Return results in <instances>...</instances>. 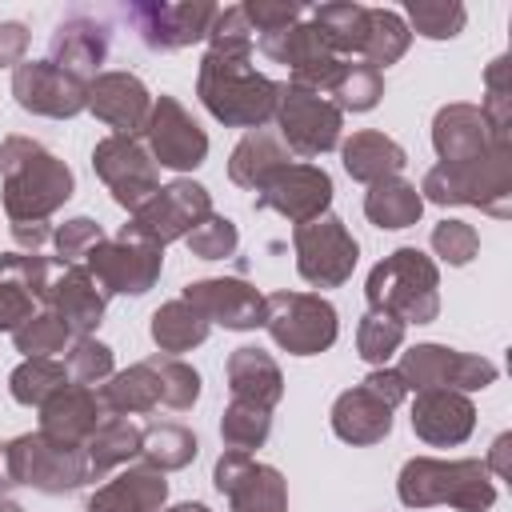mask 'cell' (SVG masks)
<instances>
[{"label":"cell","instance_id":"29","mask_svg":"<svg viewBox=\"0 0 512 512\" xmlns=\"http://www.w3.org/2000/svg\"><path fill=\"white\" fill-rule=\"evenodd\" d=\"M332 432L344 444H380L392 432V408L376 400L364 384L348 388L332 404Z\"/></svg>","mask_w":512,"mask_h":512},{"label":"cell","instance_id":"10","mask_svg":"<svg viewBox=\"0 0 512 512\" xmlns=\"http://www.w3.org/2000/svg\"><path fill=\"white\" fill-rule=\"evenodd\" d=\"M400 380L408 384V392L420 388H452V392H480L488 384H496V364L488 356H472V352H456L448 344H412L400 356Z\"/></svg>","mask_w":512,"mask_h":512},{"label":"cell","instance_id":"9","mask_svg":"<svg viewBox=\"0 0 512 512\" xmlns=\"http://www.w3.org/2000/svg\"><path fill=\"white\" fill-rule=\"evenodd\" d=\"M292 248H296V272L312 288H340L360 260V244L352 240L344 220L328 212L308 224H296Z\"/></svg>","mask_w":512,"mask_h":512},{"label":"cell","instance_id":"42","mask_svg":"<svg viewBox=\"0 0 512 512\" xmlns=\"http://www.w3.org/2000/svg\"><path fill=\"white\" fill-rule=\"evenodd\" d=\"M268 432H272V412L260 408V404L232 400V404L224 408V416H220V436H224V444L236 448V452L260 448V444L268 440Z\"/></svg>","mask_w":512,"mask_h":512},{"label":"cell","instance_id":"27","mask_svg":"<svg viewBox=\"0 0 512 512\" xmlns=\"http://www.w3.org/2000/svg\"><path fill=\"white\" fill-rule=\"evenodd\" d=\"M164 500H168L164 472H156L148 464H132L116 480H108L104 488H96L88 496L84 512H160Z\"/></svg>","mask_w":512,"mask_h":512},{"label":"cell","instance_id":"30","mask_svg":"<svg viewBox=\"0 0 512 512\" xmlns=\"http://www.w3.org/2000/svg\"><path fill=\"white\" fill-rule=\"evenodd\" d=\"M340 160H344V172L360 184H376V180H388V176H400V168L408 164V152L384 136V132H352L344 144H340Z\"/></svg>","mask_w":512,"mask_h":512},{"label":"cell","instance_id":"37","mask_svg":"<svg viewBox=\"0 0 512 512\" xmlns=\"http://www.w3.org/2000/svg\"><path fill=\"white\" fill-rule=\"evenodd\" d=\"M68 368L56 360V356H28L24 364L12 368L8 376V392L16 404L24 408H40L44 400H52L60 388H68Z\"/></svg>","mask_w":512,"mask_h":512},{"label":"cell","instance_id":"58","mask_svg":"<svg viewBox=\"0 0 512 512\" xmlns=\"http://www.w3.org/2000/svg\"><path fill=\"white\" fill-rule=\"evenodd\" d=\"M16 488V472H12V452H8V440L0 444V496H8Z\"/></svg>","mask_w":512,"mask_h":512},{"label":"cell","instance_id":"46","mask_svg":"<svg viewBox=\"0 0 512 512\" xmlns=\"http://www.w3.org/2000/svg\"><path fill=\"white\" fill-rule=\"evenodd\" d=\"M64 368H68V380L72 384H88L92 388V384H104L116 372V360H112V348L100 344L96 336H76L68 344Z\"/></svg>","mask_w":512,"mask_h":512},{"label":"cell","instance_id":"26","mask_svg":"<svg viewBox=\"0 0 512 512\" xmlns=\"http://www.w3.org/2000/svg\"><path fill=\"white\" fill-rule=\"evenodd\" d=\"M52 64L64 68L68 76L92 84L100 76V64L108 56V28L88 16H72L52 32Z\"/></svg>","mask_w":512,"mask_h":512},{"label":"cell","instance_id":"59","mask_svg":"<svg viewBox=\"0 0 512 512\" xmlns=\"http://www.w3.org/2000/svg\"><path fill=\"white\" fill-rule=\"evenodd\" d=\"M160 512H212L208 504H172V508H160Z\"/></svg>","mask_w":512,"mask_h":512},{"label":"cell","instance_id":"51","mask_svg":"<svg viewBox=\"0 0 512 512\" xmlns=\"http://www.w3.org/2000/svg\"><path fill=\"white\" fill-rule=\"evenodd\" d=\"M432 248H436V256H440L444 264L464 268V264L480 252V236H476V228H472L468 220H440V224L432 228Z\"/></svg>","mask_w":512,"mask_h":512},{"label":"cell","instance_id":"8","mask_svg":"<svg viewBox=\"0 0 512 512\" xmlns=\"http://www.w3.org/2000/svg\"><path fill=\"white\" fill-rule=\"evenodd\" d=\"M272 120L280 124L284 148L300 152V156L332 152L340 144V128H344V112L324 92H312V88H300V84H280Z\"/></svg>","mask_w":512,"mask_h":512},{"label":"cell","instance_id":"49","mask_svg":"<svg viewBox=\"0 0 512 512\" xmlns=\"http://www.w3.org/2000/svg\"><path fill=\"white\" fill-rule=\"evenodd\" d=\"M184 244H188V252H192V256H200V260H224V256H232V252H236L240 232H236V224H232L228 216L208 212V216H204V220L184 236Z\"/></svg>","mask_w":512,"mask_h":512},{"label":"cell","instance_id":"7","mask_svg":"<svg viewBox=\"0 0 512 512\" xmlns=\"http://www.w3.org/2000/svg\"><path fill=\"white\" fill-rule=\"evenodd\" d=\"M208 212H212V196H208L204 184L172 180V184L156 188L136 212H128V224L120 228V236H132V240L164 248L172 240H184Z\"/></svg>","mask_w":512,"mask_h":512},{"label":"cell","instance_id":"45","mask_svg":"<svg viewBox=\"0 0 512 512\" xmlns=\"http://www.w3.org/2000/svg\"><path fill=\"white\" fill-rule=\"evenodd\" d=\"M12 344H16V352H24V360L28 356H56L72 344V332L64 328V320L56 312H32L12 332Z\"/></svg>","mask_w":512,"mask_h":512},{"label":"cell","instance_id":"60","mask_svg":"<svg viewBox=\"0 0 512 512\" xmlns=\"http://www.w3.org/2000/svg\"><path fill=\"white\" fill-rule=\"evenodd\" d=\"M0 512H24L16 500H8V496H0Z\"/></svg>","mask_w":512,"mask_h":512},{"label":"cell","instance_id":"14","mask_svg":"<svg viewBox=\"0 0 512 512\" xmlns=\"http://www.w3.org/2000/svg\"><path fill=\"white\" fill-rule=\"evenodd\" d=\"M92 168L96 176L108 184L112 200L128 212H136L156 188H160V172H156V160L148 156V148L136 140V136H104L96 148H92Z\"/></svg>","mask_w":512,"mask_h":512},{"label":"cell","instance_id":"13","mask_svg":"<svg viewBox=\"0 0 512 512\" xmlns=\"http://www.w3.org/2000/svg\"><path fill=\"white\" fill-rule=\"evenodd\" d=\"M256 48L276 60V64H288L292 80L288 84H300V88H312V92H328L336 72H340V56L324 44L320 28L312 20H300L284 32H268V36H256Z\"/></svg>","mask_w":512,"mask_h":512},{"label":"cell","instance_id":"1","mask_svg":"<svg viewBox=\"0 0 512 512\" xmlns=\"http://www.w3.org/2000/svg\"><path fill=\"white\" fill-rule=\"evenodd\" d=\"M208 52L200 60L196 96L228 128H264L276 112L280 84L252 68L256 36L244 20V8H220L208 28Z\"/></svg>","mask_w":512,"mask_h":512},{"label":"cell","instance_id":"22","mask_svg":"<svg viewBox=\"0 0 512 512\" xmlns=\"http://www.w3.org/2000/svg\"><path fill=\"white\" fill-rule=\"evenodd\" d=\"M476 428V404L452 388H420L412 400V432L432 448H456Z\"/></svg>","mask_w":512,"mask_h":512},{"label":"cell","instance_id":"4","mask_svg":"<svg viewBox=\"0 0 512 512\" xmlns=\"http://www.w3.org/2000/svg\"><path fill=\"white\" fill-rule=\"evenodd\" d=\"M396 496L408 508H432L448 504L460 512H488L496 504V484L484 468V460H432V456H412L400 468Z\"/></svg>","mask_w":512,"mask_h":512},{"label":"cell","instance_id":"18","mask_svg":"<svg viewBox=\"0 0 512 512\" xmlns=\"http://www.w3.org/2000/svg\"><path fill=\"white\" fill-rule=\"evenodd\" d=\"M12 96L32 116L68 120L88 108V84L56 68L52 60H24L12 68Z\"/></svg>","mask_w":512,"mask_h":512},{"label":"cell","instance_id":"47","mask_svg":"<svg viewBox=\"0 0 512 512\" xmlns=\"http://www.w3.org/2000/svg\"><path fill=\"white\" fill-rule=\"evenodd\" d=\"M0 280L24 288L36 304H48V288H52V268L40 252H0Z\"/></svg>","mask_w":512,"mask_h":512},{"label":"cell","instance_id":"44","mask_svg":"<svg viewBox=\"0 0 512 512\" xmlns=\"http://www.w3.org/2000/svg\"><path fill=\"white\" fill-rule=\"evenodd\" d=\"M492 140L512 144L508 124H512V84H508V56H496L484 72V104H480Z\"/></svg>","mask_w":512,"mask_h":512},{"label":"cell","instance_id":"56","mask_svg":"<svg viewBox=\"0 0 512 512\" xmlns=\"http://www.w3.org/2000/svg\"><path fill=\"white\" fill-rule=\"evenodd\" d=\"M12 236L24 252H36L44 240H52V228H48V220H20V224H12Z\"/></svg>","mask_w":512,"mask_h":512},{"label":"cell","instance_id":"2","mask_svg":"<svg viewBox=\"0 0 512 512\" xmlns=\"http://www.w3.org/2000/svg\"><path fill=\"white\" fill-rule=\"evenodd\" d=\"M0 204L12 224L20 220H48L56 208H64L76 192L72 168L52 156L40 140L28 136H4L0 140Z\"/></svg>","mask_w":512,"mask_h":512},{"label":"cell","instance_id":"38","mask_svg":"<svg viewBox=\"0 0 512 512\" xmlns=\"http://www.w3.org/2000/svg\"><path fill=\"white\" fill-rule=\"evenodd\" d=\"M200 444L184 424H148L140 440V460L156 472H176L196 460Z\"/></svg>","mask_w":512,"mask_h":512},{"label":"cell","instance_id":"50","mask_svg":"<svg viewBox=\"0 0 512 512\" xmlns=\"http://www.w3.org/2000/svg\"><path fill=\"white\" fill-rule=\"evenodd\" d=\"M100 240H104V228H100L92 216H72V220H64V224L52 232L56 260H60L64 268H68V264H80Z\"/></svg>","mask_w":512,"mask_h":512},{"label":"cell","instance_id":"53","mask_svg":"<svg viewBox=\"0 0 512 512\" xmlns=\"http://www.w3.org/2000/svg\"><path fill=\"white\" fill-rule=\"evenodd\" d=\"M32 296L8 280H0V332H16L28 316H32Z\"/></svg>","mask_w":512,"mask_h":512},{"label":"cell","instance_id":"40","mask_svg":"<svg viewBox=\"0 0 512 512\" xmlns=\"http://www.w3.org/2000/svg\"><path fill=\"white\" fill-rule=\"evenodd\" d=\"M324 96L340 112H372L380 104V96H384V76L364 60H344Z\"/></svg>","mask_w":512,"mask_h":512},{"label":"cell","instance_id":"52","mask_svg":"<svg viewBox=\"0 0 512 512\" xmlns=\"http://www.w3.org/2000/svg\"><path fill=\"white\" fill-rule=\"evenodd\" d=\"M244 8V20L256 36H268V32H284L292 24H300L308 16L304 4H288V0H248L240 4Z\"/></svg>","mask_w":512,"mask_h":512},{"label":"cell","instance_id":"15","mask_svg":"<svg viewBox=\"0 0 512 512\" xmlns=\"http://www.w3.org/2000/svg\"><path fill=\"white\" fill-rule=\"evenodd\" d=\"M144 140H148V156L160 168H172V172H192L208 156V132L192 120V112L176 96H156L152 100Z\"/></svg>","mask_w":512,"mask_h":512},{"label":"cell","instance_id":"35","mask_svg":"<svg viewBox=\"0 0 512 512\" xmlns=\"http://www.w3.org/2000/svg\"><path fill=\"white\" fill-rule=\"evenodd\" d=\"M308 20L320 28L324 44L336 56H360L364 36H368V8L364 4H352V0L316 4V8H308Z\"/></svg>","mask_w":512,"mask_h":512},{"label":"cell","instance_id":"16","mask_svg":"<svg viewBox=\"0 0 512 512\" xmlns=\"http://www.w3.org/2000/svg\"><path fill=\"white\" fill-rule=\"evenodd\" d=\"M212 484L228 496L232 512H288V484L272 464L252 460L248 452H220L212 468Z\"/></svg>","mask_w":512,"mask_h":512},{"label":"cell","instance_id":"41","mask_svg":"<svg viewBox=\"0 0 512 512\" xmlns=\"http://www.w3.org/2000/svg\"><path fill=\"white\" fill-rule=\"evenodd\" d=\"M404 332H408L404 320H396L392 312L368 308V312L360 316V328H356V352H360V360L384 368V360L404 344Z\"/></svg>","mask_w":512,"mask_h":512},{"label":"cell","instance_id":"55","mask_svg":"<svg viewBox=\"0 0 512 512\" xmlns=\"http://www.w3.org/2000/svg\"><path fill=\"white\" fill-rule=\"evenodd\" d=\"M28 52V28L20 20H0V68L24 64Z\"/></svg>","mask_w":512,"mask_h":512},{"label":"cell","instance_id":"3","mask_svg":"<svg viewBox=\"0 0 512 512\" xmlns=\"http://www.w3.org/2000/svg\"><path fill=\"white\" fill-rule=\"evenodd\" d=\"M364 296L368 308L404 324H432L440 316V268L420 248H396L368 272Z\"/></svg>","mask_w":512,"mask_h":512},{"label":"cell","instance_id":"39","mask_svg":"<svg viewBox=\"0 0 512 512\" xmlns=\"http://www.w3.org/2000/svg\"><path fill=\"white\" fill-rule=\"evenodd\" d=\"M408 44H412V32H408V24H404L400 12H392V8H368V36H364V48H360L364 64H372L380 72V68L396 64L408 52Z\"/></svg>","mask_w":512,"mask_h":512},{"label":"cell","instance_id":"28","mask_svg":"<svg viewBox=\"0 0 512 512\" xmlns=\"http://www.w3.org/2000/svg\"><path fill=\"white\" fill-rule=\"evenodd\" d=\"M228 372V388H232V400H248V404H260V408H276L280 396H284V372L280 364L264 352V348H236L224 364Z\"/></svg>","mask_w":512,"mask_h":512},{"label":"cell","instance_id":"21","mask_svg":"<svg viewBox=\"0 0 512 512\" xmlns=\"http://www.w3.org/2000/svg\"><path fill=\"white\" fill-rule=\"evenodd\" d=\"M88 112L96 120H104L108 128H116L120 136H144V124L152 112V92L132 72H100L88 84Z\"/></svg>","mask_w":512,"mask_h":512},{"label":"cell","instance_id":"32","mask_svg":"<svg viewBox=\"0 0 512 512\" xmlns=\"http://www.w3.org/2000/svg\"><path fill=\"white\" fill-rule=\"evenodd\" d=\"M424 212V196L416 184H408L404 176H388V180H376L368 184V196H364V216L376 224V228H412Z\"/></svg>","mask_w":512,"mask_h":512},{"label":"cell","instance_id":"17","mask_svg":"<svg viewBox=\"0 0 512 512\" xmlns=\"http://www.w3.org/2000/svg\"><path fill=\"white\" fill-rule=\"evenodd\" d=\"M216 4L208 0H180V4H164V0H144L128 8V20L136 24L140 40L152 52H176L188 48L196 40L208 36L212 20H216Z\"/></svg>","mask_w":512,"mask_h":512},{"label":"cell","instance_id":"36","mask_svg":"<svg viewBox=\"0 0 512 512\" xmlns=\"http://www.w3.org/2000/svg\"><path fill=\"white\" fill-rule=\"evenodd\" d=\"M208 328H212V324H208L188 300H168V304H160V308L152 312V324H148L152 344H156L160 352H168V356L192 352L196 344H204V340H208Z\"/></svg>","mask_w":512,"mask_h":512},{"label":"cell","instance_id":"34","mask_svg":"<svg viewBox=\"0 0 512 512\" xmlns=\"http://www.w3.org/2000/svg\"><path fill=\"white\" fill-rule=\"evenodd\" d=\"M100 400L112 416H132V412H152L160 404V376L152 360H140L124 372H112L108 384H100Z\"/></svg>","mask_w":512,"mask_h":512},{"label":"cell","instance_id":"25","mask_svg":"<svg viewBox=\"0 0 512 512\" xmlns=\"http://www.w3.org/2000/svg\"><path fill=\"white\" fill-rule=\"evenodd\" d=\"M104 304L108 296L84 264H68L48 288V312H56L72 336H92L104 320Z\"/></svg>","mask_w":512,"mask_h":512},{"label":"cell","instance_id":"43","mask_svg":"<svg viewBox=\"0 0 512 512\" xmlns=\"http://www.w3.org/2000/svg\"><path fill=\"white\" fill-rule=\"evenodd\" d=\"M404 12H408V24L428 40H452L464 32V20H468V8L460 0H408Z\"/></svg>","mask_w":512,"mask_h":512},{"label":"cell","instance_id":"12","mask_svg":"<svg viewBox=\"0 0 512 512\" xmlns=\"http://www.w3.org/2000/svg\"><path fill=\"white\" fill-rule=\"evenodd\" d=\"M84 268L96 276L104 296H144L160 280L164 248L132 236H116V240H100L84 256Z\"/></svg>","mask_w":512,"mask_h":512},{"label":"cell","instance_id":"19","mask_svg":"<svg viewBox=\"0 0 512 512\" xmlns=\"http://www.w3.org/2000/svg\"><path fill=\"white\" fill-rule=\"evenodd\" d=\"M332 204V176L316 164H284L256 188V208H272L292 224L324 216Z\"/></svg>","mask_w":512,"mask_h":512},{"label":"cell","instance_id":"54","mask_svg":"<svg viewBox=\"0 0 512 512\" xmlns=\"http://www.w3.org/2000/svg\"><path fill=\"white\" fill-rule=\"evenodd\" d=\"M360 384H364V388H368L376 400H384L388 408H396V404L408 396V384L400 380V372H396V368H372V372H368Z\"/></svg>","mask_w":512,"mask_h":512},{"label":"cell","instance_id":"11","mask_svg":"<svg viewBox=\"0 0 512 512\" xmlns=\"http://www.w3.org/2000/svg\"><path fill=\"white\" fill-rule=\"evenodd\" d=\"M8 452H12L16 484H28L36 492L60 496V492H72V488H80L88 480L84 448L56 444L44 432H24V436L8 440Z\"/></svg>","mask_w":512,"mask_h":512},{"label":"cell","instance_id":"33","mask_svg":"<svg viewBox=\"0 0 512 512\" xmlns=\"http://www.w3.org/2000/svg\"><path fill=\"white\" fill-rule=\"evenodd\" d=\"M140 440H144V428L132 424L128 416H108L84 444V460H88V480L128 464L132 456H140Z\"/></svg>","mask_w":512,"mask_h":512},{"label":"cell","instance_id":"6","mask_svg":"<svg viewBox=\"0 0 512 512\" xmlns=\"http://www.w3.org/2000/svg\"><path fill=\"white\" fill-rule=\"evenodd\" d=\"M260 328H268V336L292 356H320L336 344L340 320L320 292H272L264 296Z\"/></svg>","mask_w":512,"mask_h":512},{"label":"cell","instance_id":"24","mask_svg":"<svg viewBox=\"0 0 512 512\" xmlns=\"http://www.w3.org/2000/svg\"><path fill=\"white\" fill-rule=\"evenodd\" d=\"M492 144V132H488V120L476 104H444L432 120V148L440 156V164H468V160H480Z\"/></svg>","mask_w":512,"mask_h":512},{"label":"cell","instance_id":"48","mask_svg":"<svg viewBox=\"0 0 512 512\" xmlns=\"http://www.w3.org/2000/svg\"><path fill=\"white\" fill-rule=\"evenodd\" d=\"M156 376H160V404L184 412L200 400V372L176 356H152Z\"/></svg>","mask_w":512,"mask_h":512},{"label":"cell","instance_id":"31","mask_svg":"<svg viewBox=\"0 0 512 512\" xmlns=\"http://www.w3.org/2000/svg\"><path fill=\"white\" fill-rule=\"evenodd\" d=\"M284 164H292L284 140L272 136L268 128H252V132H244V140H240V144L232 148V156H228V180L256 192V188H260L276 168H284Z\"/></svg>","mask_w":512,"mask_h":512},{"label":"cell","instance_id":"5","mask_svg":"<svg viewBox=\"0 0 512 512\" xmlns=\"http://www.w3.org/2000/svg\"><path fill=\"white\" fill-rule=\"evenodd\" d=\"M420 196L432 204H472L492 216H508L512 204V144H492L480 160L436 164L424 172Z\"/></svg>","mask_w":512,"mask_h":512},{"label":"cell","instance_id":"57","mask_svg":"<svg viewBox=\"0 0 512 512\" xmlns=\"http://www.w3.org/2000/svg\"><path fill=\"white\" fill-rule=\"evenodd\" d=\"M508 448H512V436L504 432V436H496V440H492V452H488V460H484V468H492L500 480H508V476H512V468H508Z\"/></svg>","mask_w":512,"mask_h":512},{"label":"cell","instance_id":"20","mask_svg":"<svg viewBox=\"0 0 512 512\" xmlns=\"http://www.w3.org/2000/svg\"><path fill=\"white\" fill-rule=\"evenodd\" d=\"M180 300H188L208 324H224V328H232V332L260 328V320H264V296L256 292V284H248V280H240V276L192 280Z\"/></svg>","mask_w":512,"mask_h":512},{"label":"cell","instance_id":"23","mask_svg":"<svg viewBox=\"0 0 512 512\" xmlns=\"http://www.w3.org/2000/svg\"><path fill=\"white\" fill-rule=\"evenodd\" d=\"M112 412L104 408L100 400V388H88V384H68L60 388L52 400L40 404V432L56 444H68V448H84L88 436L108 420Z\"/></svg>","mask_w":512,"mask_h":512}]
</instances>
